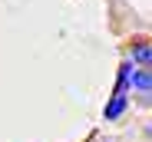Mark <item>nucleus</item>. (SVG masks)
<instances>
[{"label":"nucleus","mask_w":152,"mask_h":142,"mask_svg":"<svg viewBox=\"0 0 152 142\" xmlns=\"http://www.w3.org/2000/svg\"><path fill=\"white\" fill-rule=\"evenodd\" d=\"M129 60L132 66H142V69H149V60H152V43H149V36H139V40H132L129 43Z\"/></svg>","instance_id":"nucleus-1"},{"label":"nucleus","mask_w":152,"mask_h":142,"mask_svg":"<svg viewBox=\"0 0 152 142\" xmlns=\"http://www.w3.org/2000/svg\"><path fill=\"white\" fill-rule=\"evenodd\" d=\"M132 69H136V66H132L129 60H122V63H119V73H116V89H113V92H129V76H132Z\"/></svg>","instance_id":"nucleus-4"},{"label":"nucleus","mask_w":152,"mask_h":142,"mask_svg":"<svg viewBox=\"0 0 152 142\" xmlns=\"http://www.w3.org/2000/svg\"><path fill=\"white\" fill-rule=\"evenodd\" d=\"M129 103H132V96H129V92H113V96H109V103H106V109H103V119H106V122L122 119V116H126V109H129Z\"/></svg>","instance_id":"nucleus-2"},{"label":"nucleus","mask_w":152,"mask_h":142,"mask_svg":"<svg viewBox=\"0 0 152 142\" xmlns=\"http://www.w3.org/2000/svg\"><path fill=\"white\" fill-rule=\"evenodd\" d=\"M129 89H139V96H142V106H149V92H152V73L142 66L132 69V76H129Z\"/></svg>","instance_id":"nucleus-3"}]
</instances>
